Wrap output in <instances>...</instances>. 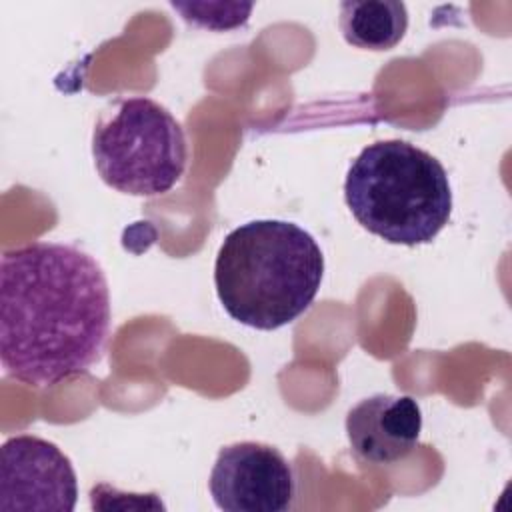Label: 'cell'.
Segmentation results:
<instances>
[{
  "label": "cell",
  "mask_w": 512,
  "mask_h": 512,
  "mask_svg": "<svg viewBox=\"0 0 512 512\" xmlns=\"http://www.w3.org/2000/svg\"><path fill=\"white\" fill-rule=\"evenodd\" d=\"M110 334L104 270L72 244L32 242L0 260V358L14 380L46 388L88 372Z\"/></svg>",
  "instance_id": "1"
},
{
  "label": "cell",
  "mask_w": 512,
  "mask_h": 512,
  "mask_svg": "<svg viewBox=\"0 0 512 512\" xmlns=\"http://www.w3.org/2000/svg\"><path fill=\"white\" fill-rule=\"evenodd\" d=\"M322 276L318 242L286 220H252L234 228L214 264V286L224 310L256 330H276L304 314Z\"/></svg>",
  "instance_id": "2"
},
{
  "label": "cell",
  "mask_w": 512,
  "mask_h": 512,
  "mask_svg": "<svg viewBox=\"0 0 512 512\" xmlns=\"http://www.w3.org/2000/svg\"><path fill=\"white\" fill-rule=\"evenodd\" d=\"M344 198L358 224L390 244H428L452 214L444 166L404 140L366 146L346 172Z\"/></svg>",
  "instance_id": "3"
},
{
  "label": "cell",
  "mask_w": 512,
  "mask_h": 512,
  "mask_svg": "<svg viewBox=\"0 0 512 512\" xmlns=\"http://www.w3.org/2000/svg\"><path fill=\"white\" fill-rule=\"evenodd\" d=\"M92 156L100 178L118 192L160 196L182 178L188 146L180 122L164 106L134 96L102 112Z\"/></svg>",
  "instance_id": "4"
},
{
  "label": "cell",
  "mask_w": 512,
  "mask_h": 512,
  "mask_svg": "<svg viewBox=\"0 0 512 512\" xmlns=\"http://www.w3.org/2000/svg\"><path fill=\"white\" fill-rule=\"evenodd\" d=\"M208 488L220 510L286 512L296 496V478L278 448L244 440L220 448Z\"/></svg>",
  "instance_id": "5"
},
{
  "label": "cell",
  "mask_w": 512,
  "mask_h": 512,
  "mask_svg": "<svg viewBox=\"0 0 512 512\" xmlns=\"http://www.w3.org/2000/svg\"><path fill=\"white\" fill-rule=\"evenodd\" d=\"M76 500V472L54 442L18 434L2 444L0 510L72 512Z\"/></svg>",
  "instance_id": "6"
},
{
  "label": "cell",
  "mask_w": 512,
  "mask_h": 512,
  "mask_svg": "<svg viewBox=\"0 0 512 512\" xmlns=\"http://www.w3.org/2000/svg\"><path fill=\"white\" fill-rule=\"evenodd\" d=\"M420 430V404L406 394H374L346 414L350 448L368 464H392L406 458L416 448Z\"/></svg>",
  "instance_id": "7"
},
{
  "label": "cell",
  "mask_w": 512,
  "mask_h": 512,
  "mask_svg": "<svg viewBox=\"0 0 512 512\" xmlns=\"http://www.w3.org/2000/svg\"><path fill=\"white\" fill-rule=\"evenodd\" d=\"M338 26L344 40L362 50H392L406 34L408 12L398 0H346Z\"/></svg>",
  "instance_id": "8"
}]
</instances>
